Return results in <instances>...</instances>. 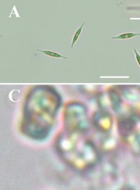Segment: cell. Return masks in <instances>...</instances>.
<instances>
[{"mask_svg": "<svg viewBox=\"0 0 140 190\" xmlns=\"http://www.w3.org/2000/svg\"><path fill=\"white\" fill-rule=\"evenodd\" d=\"M84 134L79 132L62 133L57 143L59 153L63 159L79 169L88 167L98 161L95 146L83 137Z\"/></svg>", "mask_w": 140, "mask_h": 190, "instance_id": "1", "label": "cell"}, {"mask_svg": "<svg viewBox=\"0 0 140 190\" xmlns=\"http://www.w3.org/2000/svg\"><path fill=\"white\" fill-rule=\"evenodd\" d=\"M38 51H40L41 53L44 54L45 55L47 56H49L51 57L56 58H62L63 59H67V58L66 56H63L60 54L56 53L54 51H50V50H41V49H38Z\"/></svg>", "mask_w": 140, "mask_h": 190, "instance_id": "2", "label": "cell"}, {"mask_svg": "<svg viewBox=\"0 0 140 190\" xmlns=\"http://www.w3.org/2000/svg\"><path fill=\"white\" fill-rule=\"evenodd\" d=\"M85 22H84V23H82V25L80 26L78 30L76 31L74 35L73 38V40H72V43H71V48H73L74 45L75 44L76 42L78 40V38L80 37V36L82 32V29L84 28V26L85 25Z\"/></svg>", "mask_w": 140, "mask_h": 190, "instance_id": "3", "label": "cell"}, {"mask_svg": "<svg viewBox=\"0 0 140 190\" xmlns=\"http://www.w3.org/2000/svg\"><path fill=\"white\" fill-rule=\"evenodd\" d=\"M138 36H140V33H125L121 34L120 35L116 37H112V39H119V40H124V39H128L130 38Z\"/></svg>", "mask_w": 140, "mask_h": 190, "instance_id": "4", "label": "cell"}, {"mask_svg": "<svg viewBox=\"0 0 140 190\" xmlns=\"http://www.w3.org/2000/svg\"><path fill=\"white\" fill-rule=\"evenodd\" d=\"M133 51L135 52V54L136 59V60L138 61V64L140 67V55H139V54L138 53V52L136 51V49H133Z\"/></svg>", "mask_w": 140, "mask_h": 190, "instance_id": "5", "label": "cell"}]
</instances>
